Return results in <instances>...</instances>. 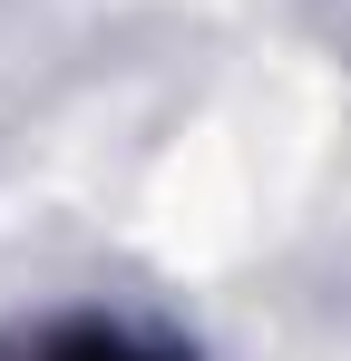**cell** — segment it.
Segmentation results:
<instances>
[{
  "mask_svg": "<svg viewBox=\"0 0 351 361\" xmlns=\"http://www.w3.org/2000/svg\"><path fill=\"white\" fill-rule=\"evenodd\" d=\"M49 361H147V352H127L117 332H78V342H58Z\"/></svg>",
  "mask_w": 351,
  "mask_h": 361,
  "instance_id": "obj_1",
  "label": "cell"
}]
</instances>
